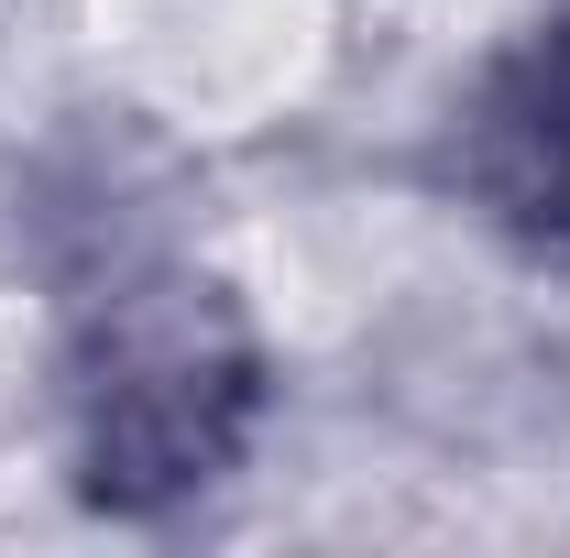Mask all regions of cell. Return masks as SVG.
Here are the masks:
<instances>
[{
  "instance_id": "6da1fadb",
  "label": "cell",
  "mask_w": 570,
  "mask_h": 558,
  "mask_svg": "<svg viewBox=\"0 0 570 558\" xmlns=\"http://www.w3.org/2000/svg\"><path fill=\"white\" fill-rule=\"evenodd\" d=\"M33 219L56 275V417H67L77 504L121 526L209 504L253 460L275 406L242 296L187 241H165L99 153L67 187H45Z\"/></svg>"
},
{
  "instance_id": "7a4b0ae2",
  "label": "cell",
  "mask_w": 570,
  "mask_h": 558,
  "mask_svg": "<svg viewBox=\"0 0 570 558\" xmlns=\"http://www.w3.org/2000/svg\"><path fill=\"white\" fill-rule=\"evenodd\" d=\"M450 198L494 230L515 263L570 275V0L483 56L450 110Z\"/></svg>"
}]
</instances>
